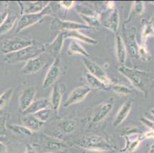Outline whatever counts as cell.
I'll use <instances>...</instances> for the list:
<instances>
[{
    "label": "cell",
    "instance_id": "cell-1",
    "mask_svg": "<svg viewBox=\"0 0 154 153\" xmlns=\"http://www.w3.org/2000/svg\"><path fill=\"white\" fill-rule=\"evenodd\" d=\"M118 71L129 80L133 87L140 91L145 96L154 90V74L150 71L120 66Z\"/></svg>",
    "mask_w": 154,
    "mask_h": 153
},
{
    "label": "cell",
    "instance_id": "cell-2",
    "mask_svg": "<svg viewBox=\"0 0 154 153\" xmlns=\"http://www.w3.org/2000/svg\"><path fill=\"white\" fill-rule=\"evenodd\" d=\"M77 146L88 151H108L116 149L113 141L107 137L98 135H88L75 142Z\"/></svg>",
    "mask_w": 154,
    "mask_h": 153
},
{
    "label": "cell",
    "instance_id": "cell-3",
    "mask_svg": "<svg viewBox=\"0 0 154 153\" xmlns=\"http://www.w3.org/2000/svg\"><path fill=\"white\" fill-rule=\"evenodd\" d=\"M43 52H45L44 44L34 41L32 45L28 46L22 50L5 54L4 62L9 64H15L23 61L26 62L30 59L41 55Z\"/></svg>",
    "mask_w": 154,
    "mask_h": 153
},
{
    "label": "cell",
    "instance_id": "cell-4",
    "mask_svg": "<svg viewBox=\"0 0 154 153\" xmlns=\"http://www.w3.org/2000/svg\"><path fill=\"white\" fill-rule=\"evenodd\" d=\"M34 41L28 38H11L0 41V54L4 55L16 52L28 46L32 45Z\"/></svg>",
    "mask_w": 154,
    "mask_h": 153
},
{
    "label": "cell",
    "instance_id": "cell-5",
    "mask_svg": "<svg viewBox=\"0 0 154 153\" xmlns=\"http://www.w3.org/2000/svg\"><path fill=\"white\" fill-rule=\"evenodd\" d=\"M126 132V134H124L126 142L125 146L124 148H121L120 151L121 153L134 152L139 147L140 143L144 139L143 136L137 129H132Z\"/></svg>",
    "mask_w": 154,
    "mask_h": 153
},
{
    "label": "cell",
    "instance_id": "cell-6",
    "mask_svg": "<svg viewBox=\"0 0 154 153\" xmlns=\"http://www.w3.org/2000/svg\"><path fill=\"white\" fill-rule=\"evenodd\" d=\"M83 61L88 73H90L91 75L100 80L101 82H103V84H105L107 86L111 87L113 85L112 81L109 78L104 70L100 65H98L97 63L94 62L90 59L87 58V57H85L83 59Z\"/></svg>",
    "mask_w": 154,
    "mask_h": 153
},
{
    "label": "cell",
    "instance_id": "cell-7",
    "mask_svg": "<svg viewBox=\"0 0 154 153\" xmlns=\"http://www.w3.org/2000/svg\"><path fill=\"white\" fill-rule=\"evenodd\" d=\"M50 29L54 31L67 32V31L81 30V29H90L91 28L88 27L85 24L72 22V21L62 20L58 18H55L50 24Z\"/></svg>",
    "mask_w": 154,
    "mask_h": 153
},
{
    "label": "cell",
    "instance_id": "cell-8",
    "mask_svg": "<svg viewBox=\"0 0 154 153\" xmlns=\"http://www.w3.org/2000/svg\"><path fill=\"white\" fill-rule=\"evenodd\" d=\"M61 74V59L60 56L54 58V61L48 68L45 79L42 83V87L44 89L52 86L56 83Z\"/></svg>",
    "mask_w": 154,
    "mask_h": 153
},
{
    "label": "cell",
    "instance_id": "cell-9",
    "mask_svg": "<svg viewBox=\"0 0 154 153\" xmlns=\"http://www.w3.org/2000/svg\"><path fill=\"white\" fill-rule=\"evenodd\" d=\"M91 91V89L88 85H84V86L78 87L75 88L71 91L69 96L65 101V103H64V107H68L71 105L79 103L89 94Z\"/></svg>",
    "mask_w": 154,
    "mask_h": 153
},
{
    "label": "cell",
    "instance_id": "cell-10",
    "mask_svg": "<svg viewBox=\"0 0 154 153\" xmlns=\"http://www.w3.org/2000/svg\"><path fill=\"white\" fill-rule=\"evenodd\" d=\"M47 64V60L43 55H39L34 58L26 61V64L22 68V72L24 74H32L38 72Z\"/></svg>",
    "mask_w": 154,
    "mask_h": 153
},
{
    "label": "cell",
    "instance_id": "cell-11",
    "mask_svg": "<svg viewBox=\"0 0 154 153\" xmlns=\"http://www.w3.org/2000/svg\"><path fill=\"white\" fill-rule=\"evenodd\" d=\"M113 107V99H110L106 100L100 105L97 106L96 109L94 112V115L92 116V122L94 123H97L103 121L107 115L111 112Z\"/></svg>",
    "mask_w": 154,
    "mask_h": 153
},
{
    "label": "cell",
    "instance_id": "cell-12",
    "mask_svg": "<svg viewBox=\"0 0 154 153\" xmlns=\"http://www.w3.org/2000/svg\"><path fill=\"white\" fill-rule=\"evenodd\" d=\"M45 16L42 12L36 14H26V15H21L20 19L18 22L17 28H16V32H22L24 29L30 27L32 25L39 22Z\"/></svg>",
    "mask_w": 154,
    "mask_h": 153
},
{
    "label": "cell",
    "instance_id": "cell-13",
    "mask_svg": "<svg viewBox=\"0 0 154 153\" xmlns=\"http://www.w3.org/2000/svg\"><path fill=\"white\" fill-rule=\"evenodd\" d=\"M64 35L63 32H60L55 38L51 42L45 44V52L48 53L54 58L59 57V54L63 47V44L64 42Z\"/></svg>",
    "mask_w": 154,
    "mask_h": 153
},
{
    "label": "cell",
    "instance_id": "cell-14",
    "mask_svg": "<svg viewBox=\"0 0 154 153\" xmlns=\"http://www.w3.org/2000/svg\"><path fill=\"white\" fill-rule=\"evenodd\" d=\"M49 2H19V4L21 8V15L26 14L40 13L48 5Z\"/></svg>",
    "mask_w": 154,
    "mask_h": 153
},
{
    "label": "cell",
    "instance_id": "cell-15",
    "mask_svg": "<svg viewBox=\"0 0 154 153\" xmlns=\"http://www.w3.org/2000/svg\"><path fill=\"white\" fill-rule=\"evenodd\" d=\"M36 94V89L34 87L27 88L21 93L19 98V108L22 112L26 111L32 103L35 100V96Z\"/></svg>",
    "mask_w": 154,
    "mask_h": 153
},
{
    "label": "cell",
    "instance_id": "cell-16",
    "mask_svg": "<svg viewBox=\"0 0 154 153\" xmlns=\"http://www.w3.org/2000/svg\"><path fill=\"white\" fill-rule=\"evenodd\" d=\"M133 103L134 101L132 99H129L126 101L125 103H123V105L120 106V109L117 112V115H116L114 120L113 122V126L114 127L120 126V124H122L124 122V120L127 119L128 115L130 114L132 109Z\"/></svg>",
    "mask_w": 154,
    "mask_h": 153
},
{
    "label": "cell",
    "instance_id": "cell-17",
    "mask_svg": "<svg viewBox=\"0 0 154 153\" xmlns=\"http://www.w3.org/2000/svg\"><path fill=\"white\" fill-rule=\"evenodd\" d=\"M116 55L120 66L125 65L127 57V49L123 38L117 34L115 38Z\"/></svg>",
    "mask_w": 154,
    "mask_h": 153
},
{
    "label": "cell",
    "instance_id": "cell-18",
    "mask_svg": "<svg viewBox=\"0 0 154 153\" xmlns=\"http://www.w3.org/2000/svg\"><path fill=\"white\" fill-rule=\"evenodd\" d=\"M42 145L46 148L49 150H56V151H63L67 148L66 143L58 139L48 136L47 135H43L42 136Z\"/></svg>",
    "mask_w": 154,
    "mask_h": 153
},
{
    "label": "cell",
    "instance_id": "cell-19",
    "mask_svg": "<svg viewBox=\"0 0 154 153\" xmlns=\"http://www.w3.org/2000/svg\"><path fill=\"white\" fill-rule=\"evenodd\" d=\"M64 32L65 38H73L74 40H76L78 41H81L85 42L86 44H92V45L97 44V41L96 39L92 38L82 33V32H80V30L67 31V32Z\"/></svg>",
    "mask_w": 154,
    "mask_h": 153
},
{
    "label": "cell",
    "instance_id": "cell-20",
    "mask_svg": "<svg viewBox=\"0 0 154 153\" xmlns=\"http://www.w3.org/2000/svg\"><path fill=\"white\" fill-rule=\"evenodd\" d=\"M47 108H51L50 105V100L48 98H40V99H35L32 103V104L29 106V107L24 111V114H35L37 112L40 111L42 109H47Z\"/></svg>",
    "mask_w": 154,
    "mask_h": 153
},
{
    "label": "cell",
    "instance_id": "cell-21",
    "mask_svg": "<svg viewBox=\"0 0 154 153\" xmlns=\"http://www.w3.org/2000/svg\"><path fill=\"white\" fill-rule=\"evenodd\" d=\"M61 99H62V92H61L60 86L58 84H54L51 90V97L49 100L51 108L55 113H58L59 110Z\"/></svg>",
    "mask_w": 154,
    "mask_h": 153
},
{
    "label": "cell",
    "instance_id": "cell-22",
    "mask_svg": "<svg viewBox=\"0 0 154 153\" xmlns=\"http://www.w3.org/2000/svg\"><path fill=\"white\" fill-rule=\"evenodd\" d=\"M22 123L24 126L29 129L32 132L38 131L42 129L44 123L38 120L33 114L25 115L22 117Z\"/></svg>",
    "mask_w": 154,
    "mask_h": 153
},
{
    "label": "cell",
    "instance_id": "cell-23",
    "mask_svg": "<svg viewBox=\"0 0 154 153\" xmlns=\"http://www.w3.org/2000/svg\"><path fill=\"white\" fill-rule=\"evenodd\" d=\"M136 32H137L136 28L131 27L127 33V39L129 46V50H130V53H131V55L133 56L134 59L139 58L138 57L139 44H137V41H136Z\"/></svg>",
    "mask_w": 154,
    "mask_h": 153
},
{
    "label": "cell",
    "instance_id": "cell-24",
    "mask_svg": "<svg viewBox=\"0 0 154 153\" xmlns=\"http://www.w3.org/2000/svg\"><path fill=\"white\" fill-rule=\"evenodd\" d=\"M119 24H120V15L117 9H113L110 12L107 19L103 22V26L107 28L113 33H116L118 30Z\"/></svg>",
    "mask_w": 154,
    "mask_h": 153
},
{
    "label": "cell",
    "instance_id": "cell-25",
    "mask_svg": "<svg viewBox=\"0 0 154 153\" xmlns=\"http://www.w3.org/2000/svg\"><path fill=\"white\" fill-rule=\"evenodd\" d=\"M85 78L86 82L88 83V86L91 88V89L98 90H108L111 87H109L103 84V82L94 77L93 75L90 74V73L86 72L85 74Z\"/></svg>",
    "mask_w": 154,
    "mask_h": 153
},
{
    "label": "cell",
    "instance_id": "cell-26",
    "mask_svg": "<svg viewBox=\"0 0 154 153\" xmlns=\"http://www.w3.org/2000/svg\"><path fill=\"white\" fill-rule=\"evenodd\" d=\"M67 54L68 55H74V54H80L84 56L85 57L88 58L89 57V53L85 49V47L80 44L79 42L76 40L71 41L68 47Z\"/></svg>",
    "mask_w": 154,
    "mask_h": 153
},
{
    "label": "cell",
    "instance_id": "cell-27",
    "mask_svg": "<svg viewBox=\"0 0 154 153\" xmlns=\"http://www.w3.org/2000/svg\"><path fill=\"white\" fill-rule=\"evenodd\" d=\"M145 9V5L144 2L142 1H136V2H133L132 7H131V10L129 14L128 19L127 20V22L129 21H131L134 17L138 16L143 14Z\"/></svg>",
    "mask_w": 154,
    "mask_h": 153
},
{
    "label": "cell",
    "instance_id": "cell-28",
    "mask_svg": "<svg viewBox=\"0 0 154 153\" xmlns=\"http://www.w3.org/2000/svg\"><path fill=\"white\" fill-rule=\"evenodd\" d=\"M18 17L16 15H9L5 22L0 26V35H5L13 28L15 22H17Z\"/></svg>",
    "mask_w": 154,
    "mask_h": 153
},
{
    "label": "cell",
    "instance_id": "cell-29",
    "mask_svg": "<svg viewBox=\"0 0 154 153\" xmlns=\"http://www.w3.org/2000/svg\"><path fill=\"white\" fill-rule=\"evenodd\" d=\"M59 128L64 133L69 134L72 132L75 131L76 128V122L71 119H67V120H63L59 123Z\"/></svg>",
    "mask_w": 154,
    "mask_h": 153
},
{
    "label": "cell",
    "instance_id": "cell-30",
    "mask_svg": "<svg viewBox=\"0 0 154 153\" xmlns=\"http://www.w3.org/2000/svg\"><path fill=\"white\" fill-rule=\"evenodd\" d=\"M81 17L85 22V25H88L91 29L97 27L100 23L99 14L95 15H81Z\"/></svg>",
    "mask_w": 154,
    "mask_h": 153
},
{
    "label": "cell",
    "instance_id": "cell-31",
    "mask_svg": "<svg viewBox=\"0 0 154 153\" xmlns=\"http://www.w3.org/2000/svg\"><path fill=\"white\" fill-rule=\"evenodd\" d=\"M13 88H9L0 95V109H2V107H4L7 103H9L12 95H13Z\"/></svg>",
    "mask_w": 154,
    "mask_h": 153
},
{
    "label": "cell",
    "instance_id": "cell-32",
    "mask_svg": "<svg viewBox=\"0 0 154 153\" xmlns=\"http://www.w3.org/2000/svg\"><path fill=\"white\" fill-rule=\"evenodd\" d=\"M150 36H154L153 29H152L151 23H146L144 25L142 35H141V40H142L143 44L146 45V41L148 38L150 37Z\"/></svg>",
    "mask_w": 154,
    "mask_h": 153
},
{
    "label": "cell",
    "instance_id": "cell-33",
    "mask_svg": "<svg viewBox=\"0 0 154 153\" xmlns=\"http://www.w3.org/2000/svg\"><path fill=\"white\" fill-rule=\"evenodd\" d=\"M111 89L113 91L121 96H127L132 92V90L129 88L128 87H126L122 84H113L111 86Z\"/></svg>",
    "mask_w": 154,
    "mask_h": 153
},
{
    "label": "cell",
    "instance_id": "cell-34",
    "mask_svg": "<svg viewBox=\"0 0 154 153\" xmlns=\"http://www.w3.org/2000/svg\"><path fill=\"white\" fill-rule=\"evenodd\" d=\"M9 129L15 132V133L20 135H27V136H30L32 135L33 132L29 130V129L26 128V126H24L23 125H16V124H12L9 126Z\"/></svg>",
    "mask_w": 154,
    "mask_h": 153
},
{
    "label": "cell",
    "instance_id": "cell-35",
    "mask_svg": "<svg viewBox=\"0 0 154 153\" xmlns=\"http://www.w3.org/2000/svg\"><path fill=\"white\" fill-rule=\"evenodd\" d=\"M138 57L140 58L141 61H149L151 60V54L149 52V50H147L146 45L144 44H141L139 45V48H138Z\"/></svg>",
    "mask_w": 154,
    "mask_h": 153
},
{
    "label": "cell",
    "instance_id": "cell-36",
    "mask_svg": "<svg viewBox=\"0 0 154 153\" xmlns=\"http://www.w3.org/2000/svg\"><path fill=\"white\" fill-rule=\"evenodd\" d=\"M50 113H51L50 108H47V109H42V110L37 112V113L33 115L37 118L38 120H39L42 123H45V122H47L48 120H49Z\"/></svg>",
    "mask_w": 154,
    "mask_h": 153
},
{
    "label": "cell",
    "instance_id": "cell-37",
    "mask_svg": "<svg viewBox=\"0 0 154 153\" xmlns=\"http://www.w3.org/2000/svg\"><path fill=\"white\" fill-rule=\"evenodd\" d=\"M8 116H3L0 117V137L6 136V121Z\"/></svg>",
    "mask_w": 154,
    "mask_h": 153
},
{
    "label": "cell",
    "instance_id": "cell-38",
    "mask_svg": "<svg viewBox=\"0 0 154 153\" xmlns=\"http://www.w3.org/2000/svg\"><path fill=\"white\" fill-rule=\"evenodd\" d=\"M140 122L144 125V126H146V127L150 129V130H153L154 131V122L152 121V120H149L148 118L141 117Z\"/></svg>",
    "mask_w": 154,
    "mask_h": 153
},
{
    "label": "cell",
    "instance_id": "cell-39",
    "mask_svg": "<svg viewBox=\"0 0 154 153\" xmlns=\"http://www.w3.org/2000/svg\"><path fill=\"white\" fill-rule=\"evenodd\" d=\"M59 5L61 8H64L65 9H70L74 6L75 2H73V1H61V2H59Z\"/></svg>",
    "mask_w": 154,
    "mask_h": 153
},
{
    "label": "cell",
    "instance_id": "cell-40",
    "mask_svg": "<svg viewBox=\"0 0 154 153\" xmlns=\"http://www.w3.org/2000/svg\"><path fill=\"white\" fill-rule=\"evenodd\" d=\"M9 11L5 9V10L2 11V12H0V26L2 25L4 22L5 21V19L8 18L9 16Z\"/></svg>",
    "mask_w": 154,
    "mask_h": 153
},
{
    "label": "cell",
    "instance_id": "cell-41",
    "mask_svg": "<svg viewBox=\"0 0 154 153\" xmlns=\"http://www.w3.org/2000/svg\"><path fill=\"white\" fill-rule=\"evenodd\" d=\"M144 139H154V131L153 130H149L148 132L143 133Z\"/></svg>",
    "mask_w": 154,
    "mask_h": 153
},
{
    "label": "cell",
    "instance_id": "cell-42",
    "mask_svg": "<svg viewBox=\"0 0 154 153\" xmlns=\"http://www.w3.org/2000/svg\"><path fill=\"white\" fill-rule=\"evenodd\" d=\"M25 153H38L37 151H35L33 147L30 145H26V152Z\"/></svg>",
    "mask_w": 154,
    "mask_h": 153
},
{
    "label": "cell",
    "instance_id": "cell-43",
    "mask_svg": "<svg viewBox=\"0 0 154 153\" xmlns=\"http://www.w3.org/2000/svg\"><path fill=\"white\" fill-rule=\"evenodd\" d=\"M0 153H6V146L2 142H0Z\"/></svg>",
    "mask_w": 154,
    "mask_h": 153
},
{
    "label": "cell",
    "instance_id": "cell-44",
    "mask_svg": "<svg viewBox=\"0 0 154 153\" xmlns=\"http://www.w3.org/2000/svg\"><path fill=\"white\" fill-rule=\"evenodd\" d=\"M107 6H108L109 8L113 10L114 7H115V3H114V2H107Z\"/></svg>",
    "mask_w": 154,
    "mask_h": 153
},
{
    "label": "cell",
    "instance_id": "cell-45",
    "mask_svg": "<svg viewBox=\"0 0 154 153\" xmlns=\"http://www.w3.org/2000/svg\"><path fill=\"white\" fill-rule=\"evenodd\" d=\"M148 153H154V143H152V145H150Z\"/></svg>",
    "mask_w": 154,
    "mask_h": 153
},
{
    "label": "cell",
    "instance_id": "cell-46",
    "mask_svg": "<svg viewBox=\"0 0 154 153\" xmlns=\"http://www.w3.org/2000/svg\"><path fill=\"white\" fill-rule=\"evenodd\" d=\"M150 23H151V25H152V29H153V32H154V15H153V17L152 18V20H151Z\"/></svg>",
    "mask_w": 154,
    "mask_h": 153
},
{
    "label": "cell",
    "instance_id": "cell-47",
    "mask_svg": "<svg viewBox=\"0 0 154 153\" xmlns=\"http://www.w3.org/2000/svg\"><path fill=\"white\" fill-rule=\"evenodd\" d=\"M150 113H151V114H152V116H154V108H153V109H151V110H150Z\"/></svg>",
    "mask_w": 154,
    "mask_h": 153
},
{
    "label": "cell",
    "instance_id": "cell-48",
    "mask_svg": "<svg viewBox=\"0 0 154 153\" xmlns=\"http://www.w3.org/2000/svg\"><path fill=\"white\" fill-rule=\"evenodd\" d=\"M44 153H53V152H44Z\"/></svg>",
    "mask_w": 154,
    "mask_h": 153
},
{
    "label": "cell",
    "instance_id": "cell-49",
    "mask_svg": "<svg viewBox=\"0 0 154 153\" xmlns=\"http://www.w3.org/2000/svg\"><path fill=\"white\" fill-rule=\"evenodd\" d=\"M131 153H135V152H131Z\"/></svg>",
    "mask_w": 154,
    "mask_h": 153
}]
</instances>
